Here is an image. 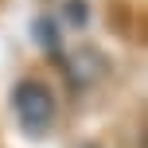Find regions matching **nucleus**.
Instances as JSON below:
<instances>
[{"label":"nucleus","instance_id":"f257e3e1","mask_svg":"<svg viewBox=\"0 0 148 148\" xmlns=\"http://www.w3.org/2000/svg\"><path fill=\"white\" fill-rule=\"evenodd\" d=\"M12 109H16V117H20L23 133L43 136L47 129H51V121H55V94L39 78H23L20 86H16V94H12Z\"/></svg>","mask_w":148,"mask_h":148},{"label":"nucleus","instance_id":"f03ea898","mask_svg":"<svg viewBox=\"0 0 148 148\" xmlns=\"http://www.w3.org/2000/svg\"><path fill=\"white\" fill-rule=\"evenodd\" d=\"M35 39H39V47L43 51H59V39H62V27L51 20V16H43V20H35Z\"/></svg>","mask_w":148,"mask_h":148}]
</instances>
